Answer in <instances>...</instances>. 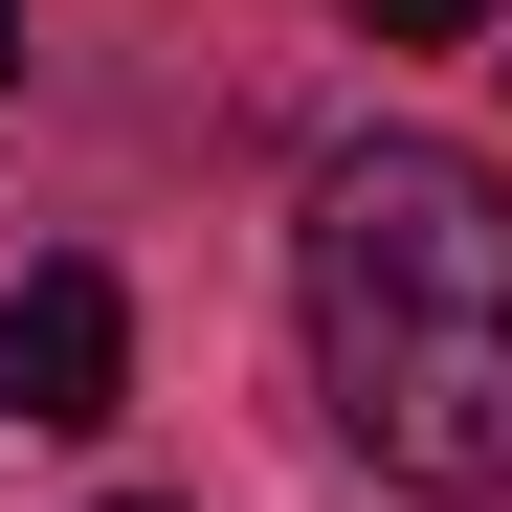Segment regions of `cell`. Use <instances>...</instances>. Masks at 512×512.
Returning <instances> with one entry per match:
<instances>
[{"label": "cell", "mask_w": 512, "mask_h": 512, "mask_svg": "<svg viewBox=\"0 0 512 512\" xmlns=\"http://www.w3.org/2000/svg\"><path fill=\"white\" fill-rule=\"evenodd\" d=\"M290 312H312V379L379 490H423V512L512 490V179L490 156L357 134L290 223Z\"/></svg>", "instance_id": "cell-1"}, {"label": "cell", "mask_w": 512, "mask_h": 512, "mask_svg": "<svg viewBox=\"0 0 512 512\" xmlns=\"http://www.w3.org/2000/svg\"><path fill=\"white\" fill-rule=\"evenodd\" d=\"M112 401H134V290L112 268H23L0 290V423L67 446V423H112Z\"/></svg>", "instance_id": "cell-2"}, {"label": "cell", "mask_w": 512, "mask_h": 512, "mask_svg": "<svg viewBox=\"0 0 512 512\" xmlns=\"http://www.w3.org/2000/svg\"><path fill=\"white\" fill-rule=\"evenodd\" d=\"M357 45H490V0H357Z\"/></svg>", "instance_id": "cell-3"}, {"label": "cell", "mask_w": 512, "mask_h": 512, "mask_svg": "<svg viewBox=\"0 0 512 512\" xmlns=\"http://www.w3.org/2000/svg\"><path fill=\"white\" fill-rule=\"evenodd\" d=\"M0 90H23V0H0Z\"/></svg>", "instance_id": "cell-4"}, {"label": "cell", "mask_w": 512, "mask_h": 512, "mask_svg": "<svg viewBox=\"0 0 512 512\" xmlns=\"http://www.w3.org/2000/svg\"><path fill=\"white\" fill-rule=\"evenodd\" d=\"M112 512H134V490H112Z\"/></svg>", "instance_id": "cell-5"}]
</instances>
